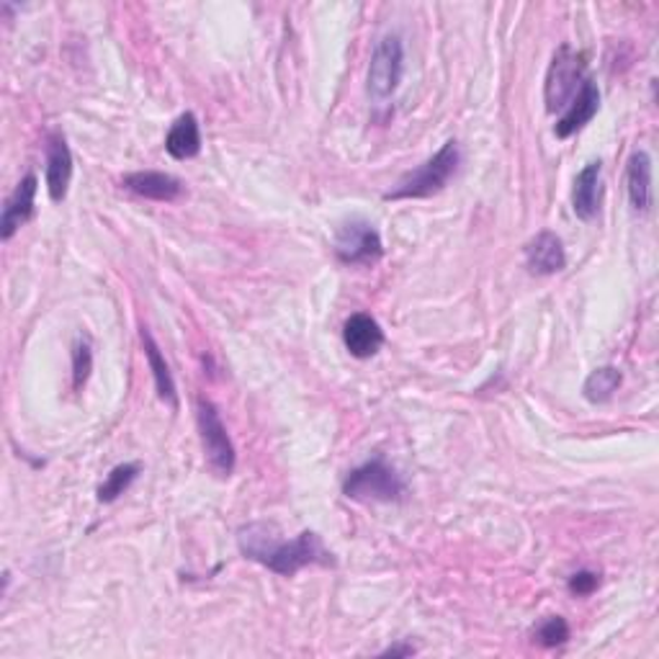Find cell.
Masks as SVG:
<instances>
[{"label": "cell", "instance_id": "7402d4cb", "mask_svg": "<svg viewBox=\"0 0 659 659\" xmlns=\"http://www.w3.org/2000/svg\"><path fill=\"white\" fill-rule=\"evenodd\" d=\"M567 587H570V593L577 595V598H587V595H593L600 587V574L593 570L574 572L570 582H567Z\"/></svg>", "mask_w": 659, "mask_h": 659}, {"label": "cell", "instance_id": "603a6c76", "mask_svg": "<svg viewBox=\"0 0 659 659\" xmlns=\"http://www.w3.org/2000/svg\"><path fill=\"white\" fill-rule=\"evenodd\" d=\"M412 655H415V647H412V644H395V647L382 651V657H412Z\"/></svg>", "mask_w": 659, "mask_h": 659}, {"label": "cell", "instance_id": "ac0fdd59", "mask_svg": "<svg viewBox=\"0 0 659 659\" xmlns=\"http://www.w3.org/2000/svg\"><path fill=\"white\" fill-rule=\"evenodd\" d=\"M621 382H623V376H621L619 369H616V366H600L585 378V387H582V391H585L587 402L602 405V402H608V399H611L616 391H619Z\"/></svg>", "mask_w": 659, "mask_h": 659}, {"label": "cell", "instance_id": "5bb4252c", "mask_svg": "<svg viewBox=\"0 0 659 659\" xmlns=\"http://www.w3.org/2000/svg\"><path fill=\"white\" fill-rule=\"evenodd\" d=\"M122 186L126 191L142 196L150 201H175L184 194V184L171 173L160 171H137L122 178Z\"/></svg>", "mask_w": 659, "mask_h": 659}, {"label": "cell", "instance_id": "277c9868", "mask_svg": "<svg viewBox=\"0 0 659 659\" xmlns=\"http://www.w3.org/2000/svg\"><path fill=\"white\" fill-rule=\"evenodd\" d=\"M196 423H199L201 446H204V456L212 472L222 476V480L233 476L237 464L233 438H229L227 427L222 423L216 405L209 402L207 397L196 399Z\"/></svg>", "mask_w": 659, "mask_h": 659}, {"label": "cell", "instance_id": "ba28073f", "mask_svg": "<svg viewBox=\"0 0 659 659\" xmlns=\"http://www.w3.org/2000/svg\"><path fill=\"white\" fill-rule=\"evenodd\" d=\"M37 188H39V181L34 173L24 175V181L13 188V194L9 196V201H5V207H3V216H0V237H3V243H9L11 237L16 235L18 229L34 216V199H37Z\"/></svg>", "mask_w": 659, "mask_h": 659}, {"label": "cell", "instance_id": "ffe728a7", "mask_svg": "<svg viewBox=\"0 0 659 659\" xmlns=\"http://www.w3.org/2000/svg\"><path fill=\"white\" fill-rule=\"evenodd\" d=\"M90 371H94V348H90L88 335H80L73 348V389L80 391L86 387Z\"/></svg>", "mask_w": 659, "mask_h": 659}, {"label": "cell", "instance_id": "d6986e66", "mask_svg": "<svg viewBox=\"0 0 659 659\" xmlns=\"http://www.w3.org/2000/svg\"><path fill=\"white\" fill-rule=\"evenodd\" d=\"M139 476V464H119L111 469L107 474V480H103V485L98 487V502H114L122 497L126 489L132 487V482H135Z\"/></svg>", "mask_w": 659, "mask_h": 659}, {"label": "cell", "instance_id": "2e32d148", "mask_svg": "<svg viewBox=\"0 0 659 659\" xmlns=\"http://www.w3.org/2000/svg\"><path fill=\"white\" fill-rule=\"evenodd\" d=\"M167 156L175 160H191L201 152V129L191 111L175 119L165 137Z\"/></svg>", "mask_w": 659, "mask_h": 659}, {"label": "cell", "instance_id": "e0dca14e", "mask_svg": "<svg viewBox=\"0 0 659 659\" xmlns=\"http://www.w3.org/2000/svg\"><path fill=\"white\" fill-rule=\"evenodd\" d=\"M139 338H142L147 363H150L152 376H156L158 397L163 399V402H165L171 410H178V391H175V382H173L171 366H167L165 356L160 353L158 340L152 338V333H150V330H147V327H142V333H139Z\"/></svg>", "mask_w": 659, "mask_h": 659}, {"label": "cell", "instance_id": "30bf717a", "mask_svg": "<svg viewBox=\"0 0 659 659\" xmlns=\"http://www.w3.org/2000/svg\"><path fill=\"white\" fill-rule=\"evenodd\" d=\"M602 201V165L600 160L587 163L574 178L572 188V209L582 222H593L600 212Z\"/></svg>", "mask_w": 659, "mask_h": 659}, {"label": "cell", "instance_id": "8992f818", "mask_svg": "<svg viewBox=\"0 0 659 659\" xmlns=\"http://www.w3.org/2000/svg\"><path fill=\"white\" fill-rule=\"evenodd\" d=\"M585 58L577 52H572V47H559V52L554 54L549 73H546V86H544V98H546V111H559L562 107H570L572 98L580 94L582 83L587 80L585 75Z\"/></svg>", "mask_w": 659, "mask_h": 659}, {"label": "cell", "instance_id": "7a4b0ae2", "mask_svg": "<svg viewBox=\"0 0 659 659\" xmlns=\"http://www.w3.org/2000/svg\"><path fill=\"white\" fill-rule=\"evenodd\" d=\"M461 165V150L456 139L440 147V150L431 160H425L423 165H418L415 171L405 173L399 178V184L391 188L389 194H384L387 201H402V199H431L444 191L448 181L453 178L456 171Z\"/></svg>", "mask_w": 659, "mask_h": 659}, {"label": "cell", "instance_id": "9a60e30c", "mask_svg": "<svg viewBox=\"0 0 659 659\" xmlns=\"http://www.w3.org/2000/svg\"><path fill=\"white\" fill-rule=\"evenodd\" d=\"M626 188L631 207L639 214H647L651 209V158L647 150H636L629 160Z\"/></svg>", "mask_w": 659, "mask_h": 659}, {"label": "cell", "instance_id": "9c48e42d", "mask_svg": "<svg viewBox=\"0 0 659 659\" xmlns=\"http://www.w3.org/2000/svg\"><path fill=\"white\" fill-rule=\"evenodd\" d=\"M70 178H73V152H70L67 139L60 132L47 137V191L49 199L60 201L67 196Z\"/></svg>", "mask_w": 659, "mask_h": 659}, {"label": "cell", "instance_id": "8fae6325", "mask_svg": "<svg viewBox=\"0 0 659 659\" xmlns=\"http://www.w3.org/2000/svg\"><path fill=\"white\" fill-rule=\"evenodd\" d=\"M598 109H600V90L590 78H587L585 83H582L580 94L574 96L570 107H567L564 116L559 119L557 126H554V135H557L559 139L577 135L580 129H585V126L593 122L595 114H598Z\"/></svg>", "mask_w": 659, "mask_h": 659}, {"label": "cell", "instance_id": "7c38bea8", "mask_svg": "<svg viewBox=\"0 0 659 659\" xmlns=\"http://www.w3.org/2000/svg\"><path fill=\"white\" fill-rule=\"evenodd\" d=\"M343 343L353 359H371L384 346V330L371 314H350L346 327H343Z\"/></svg>", "mask_w": 659, "mask_h": 659}, {"label": "cell", "instance_id": "44dd1931", "mask_svg": "<svg viewBox=\"0 0 659 659\" xmlns=\"http://www.w3.org/2000/svg\"><path fill=\"white\" fill-rule=\"evenodd\" d=\"M536 642L546 649L562 647V644L570 642V623H567L562 616H549V619L536 629Z\"/></svg>", "mask_w": 659, "mask_h": 659}, {"label": "cell", "instance_id": "5b68a950", "mask_svg": "<svg viewBox=\"0 0 659 659\" xmlns=\"http://www.w3.org/2000/svg\"><path fill=\"white\" fill-rule=\"evenodd\" d=\"M405 73V47L397 34H387L378 41L369 62L366 90L374 101L384 103L397 94Z\"/></svg>", "mask_w": 659, "mask_h": 659}, {"label": "cell", "instance_id": "52a82bcc", "mask_svg": "<svg viewBox=\"0 0 659 659\" xmlns=\"http://www.w3.org/2000/svg\"><path fill=\"white\" fill-rule=\"evenodd\" d=\"M382 252H384L382 235L376 233L374 224L363 220L343 224L338 235H335V256H338L340 263L369 265L376 263L378 258H382Z\"/></svg>", "mask_w": 659, "mask_h": 659}, {"label": "cell", "instance_id": "6da1fadb", "mask_svg": "<svg viewBox=\"0 0 659 659\" xmlns=\"http://www.w3.org/2000/svg\"><path fill=\"white\" fill-rule=\"evenodd\" d=\"M237 546H240L245 559L263 564L265 570L282 574V577H294L310 564L327 567L335 562L333 554L322 546L320 536L312 531H301L297 538L284 542V538H278L276 525L265 521L243 525L237 531Z\"/></svg>", "mask_w": 659, "mask_h": 659}, {"label": "cell", "instance_id": "4fadbf2b", "mask_svg": "<svg viewBox=\"0 0 659 659\" xmlns=\"http://www.w3.org/2000/svg\"><path fill=\"white\" fill-rule=\"evenodd\" d=\"M525 265H529L531 273H538V276H554V273L564 271L567 252L562 237L549 233V229L538 233L534 240L525 245Z\"/></svg>", "mask_w": 659, "mask_h": 659}, {"label": "cell", "instance_id": "3957f363", "mask_svg": "<svg viewBox=\"0 0 659 659\" xmlns=\"http://www.w3.org/2000/svg\"><path fill=\"white\" fill-rule=\"evenodd\" d=\"M343 495L356 502H397L405 495V480L395 467L376 456L346 476Z\"/></svg>", "mask_w": 659, "mask_h": 659}]
</instances>
